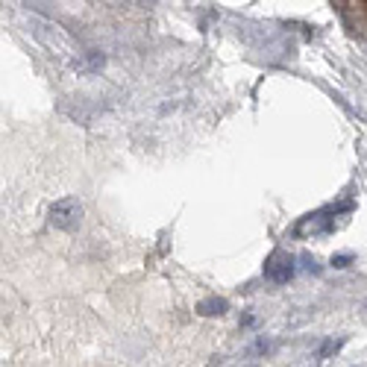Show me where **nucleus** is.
Segmentation results:
<instances>
[{
  "label": "nucleus",
  "mask_w": 367,
  "mask_h": 367,
  "mask_svg": "<svg viewBox=\"0 0 367 367\" xmlns=\"http://www.w3.org/2000/svg\"><path fill=\"white\" fill-rule=\"evenodd\" d=\"M332 215H338V209H320V212H314V215H305L300 223H297V229L294 233L300 235V238H309V235H326V233H332V226H335V218Z\"/></svg>",
  "instance_id": "nucleus-2"
},
{
  "label": "nucleus",
  "mask_w": 367,
  "mask_h": 367,
  "mask_svg": "<svg viewBox=\"0 0 367 367\" xmlns=\"http://www.w3.org/2000/svg\"><path fill=\"white\" fill-rule=\"evenodd\" d=\"M349 262H353V256H349V253H341V256H332V265H335V268H347Z\"/></svg>",
  "instance_id": "nucleus-7"
},
{
  "label": "nucleus",
  "mask_w": 367,
  "mask_h": 367,
  "mask_svg": "<svg viewBox=\"0 0 367 367\" xmlns=\"http://www.w3.org/2000/svg\"><path fill=\"white\" fill-rule=\"evenodd\" d=\"M265 277H268L273 285H285L288 279L294 277V256L285 253V250L270 253V258L265 262Z\"/></svg>",
  "instance_id": "nucleus-3"
},
{
  "label": "nucleus",
  "mask_w": 367,
  "mask_h": 367,
  "mask_svg": "<svg viewBox=\"0 0 367 367\" xmlns=\"http://www.w3.org/2000/svg\"><path fill=\"white\" fill-rule=\"evenodd\" d=\"M103 65V56L100 53H91L88 59H85V62H74V68L76 71H85V68H100Z\"/></svg>",
  "instance_id": "nucleus-6"
},
{
  "label": "nucleus",
  "mask_w": 367,
  "mask_h": 367,
  "mask_svg": "<svg viewBox=\"0 0 367 367\" xmlns=\"http://www.w3.org/2000/svg\"><path fill=\"white\" fill-rule=\"evenodd\" d=\"M226 309H229V303H226L223 297H206L203 303H197V312L206 314V317H212V314H223Z\"/></svg>",
  "instance_id": "nucleus-4"
},
{
  "label": "nucleus",
  "mask_w": 367,
  "mask_h": 367,
  "mask_svg": "<svg viewBox=\"0 0 367 367\" xmlns=\"http://www.w3.org/2000/svg\"><path fill=\"white\" fill-rule=\"evenodd\" d=\"M344 341H347V338H338V341H335V338H329V341H326L324 347H320V353H317V359H329L332 353H338V349L344 347Z\"/></svg>",
  "instance_id": "nucleus-5"
},
{
  "label": "nucleus",
  "mask_w": 367,
  "mask_h": 367,
  "mask_svg": "<svg viewBox=\"0 0 367 367\" xmlns=\"http://www.w3.org/2000/svg\"><path fill=\"white\" fill-rule=\"evenodd\" d=\"M80 218H83V203L76 200V197H62V200H56V203L50 206V212H48L50 226L65 229V233L80 223Z\"/></svg>",
  "instance_id": "nucleus-1"
}]
</instances>
